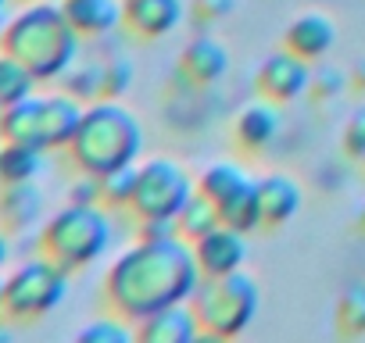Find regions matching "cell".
I'll use <instances>...</instances> for the list:
<instances>
[{"label": "cell", "mask_w": 365, "mask_h": 343, "mask_svg": "<svg viewBox=\"0 0 365 343\" xmlns=\"http://www.w3.org/2000/svg\"><path fill=\"white\" fill-rule=\"evenodd\" d=\"M36 86H40V79H36L19 58H11V54L0 51V107H11V104L33 97Z\"/></svg>", "instance_id": "22"}, {"label": "cell", "mask_w": 365, "mask_h": 343, "mask_svg": "<svg viewBox=\"0 0 365 343\" xmlns=\"http://www.w3.org/2000/svg\"><path fill=\"white\" fill-rule=\"evenodd\" d=\"M4 8H8V0H0V15H4Z\"/></svg>", "instance_id": "37"}, {"label": "cell", "mask_w": 365, "mask_h": 343, "mask_svg": "<svg viewBox=\"0 0 365 343\" xmlns=\"http://www.w3.org/2000/svg\"><path fill=\"white\" fill-rule=\"evenodd\" d=\"M129 339H136V329H129V318L115 311L79 329V343H129Z\"/></svg>", "instance_id": "27"}, {"label": "cell", "mask_w": 365, "mask_h": 343, "mask_svg": "<svg viewBox=\"0 0 365 343\" xmlns=\"http://www.w3.org/2000/svg\"><path fill=\"white\" fill-rule=\"evenodd\" d=\"M0 111H4V107H0Z\"/></svg>", "instance_id": "39"}, {"label": "cell", "mask_w": 365, "mask_h": 343, "mask_svg": "<svg viewBox=\"0 0 365 343\" xmlns=\"http://www.w3.org/2000/svg\"><path fill=\"white\" fill-rule=\"evenodd\" d=\"M340 143H344V154H347V157L365 161V107L351 111V118H347V125H344Z\"/></svg>", "instance_id": "29"}, {"label": "cell", "mask_w": 365, "mask_h": 343, "mask_svg": "<svg viewBox=\"0 0 365 343\" xmlns=\"http://www.w3.org/2000/svg\"><path fill=\"white\" fill-rule=\"evenodd\" d=\"M43 211V194L33 183H0V229L19 236L26 229H36Z\"/></svg>", "instance_id": "14"}, {"label": "cell", "mask_w": 365, "mask_h": 343, "mask_svg": "<svg viewBox=\"0 0 365 343\" xmlns=\"http://www.w3.org/2000/svg\"><path fill=\"white\" fill-rule=\"evenodd\" d=\"M194 190L197 186L182 164L168 157H150L136 168V190L129 201V215L136 222L140 218H175Z\"/></svg>", "instance_id": "8"}, {"label": "cell", "mask_w": 365, "mask_h": 343, "mask_svg": "<svg viewBox=\"0 0 365 343\" xmlns=\"http://www.w3.org/2000/svg\"><path fill=\"white\" fill-rule=\"evenodd\" d=\"M262 97H269L272 104H290L297 100L301 93H308V83H312V61H304L301 54L294 51H276L269 54L262 65H258V75H255Z\"/></svg>", "instance_id": "9"}, {"label": "cell", "mask_w": 365, "mask_h": 343, "mask_svg": "<svg viewBox=\"0 0 365 343\" xmlns=\"http://www.w3.org/2000/svg\"><path fill=\"white\" fill-rule=\"evenodd\" d=\"M43 168V150L0 139V183H33Z\"/></svg>", "instance_id": "20"}, {"label": "cell", "mask_w": 365, "mask_h": 343, "mask_svg": "<svg viewBox=\"0 0 365 343\" xmlns=\"http://www.w3.org/2000/svg\"><path fill=\"white\" fill-rule=\"evenodd\" d=\"M136 339L143 343H194L201 339V322L190 307V300L158 307L154 315L136 322Z\"/></svg>", "instance_id": "10"}, {"label": "cell", "mask_w": 365, "mask_h": 343, "mask_svg": "<svg viewBox=\"0 0 365 343\" xmlns=\"http://www.w3.org/2000/svg\"><path fill=\"white\" fill-rule=\"evenodd\" d=\"M136 233L140 240H168V236H179V226L175 218H140Z\"/></svg>", "instance_id": "32"}, {"label": "cell", "mask_w": 365, "mask_h": 343, "mask_svg": "<svg viewBox=\"0 0 365 343\" xmlns=\"http://www.w3.org/2000/svg\"><path fill=\"white\" fill-rule=\"evenodd\" d=\"M68 275L58 261L47 254L19 261L4 275V322H40L47 318L68 293Z\"/></svg>", "instance_id": "7"}, {"label": "cell", "mask_w": 365, "mask_h": 343, "mask_svg": "<svg viewBox=\"0 0 365 343\" xmlns=\"http://www.w3.org/2000/svg\"><path fill=\"white\" fill-rule=\"evenodd\" d=\"M336 325L347 336H365V283H351L336 300Z\"/></svg>", "instance_id": "26"}, {"label": "cell", "mask_w": 365, "mask_h": 343, "mask_svg": "<svg viewBox=\"0 0 365 343\" xmlns=\"http://www.w3.org/2000/svg\"><path fill=\"white\" fill-rule=\"evenodd\" d=\"M255 190H258V208H262V229L290 222L301 208V186L290 176H262L255 179Z\"/></svg>", "instance_id": "16"}, {"label": "cell", "mask_w": 365, "mask_h": 343, "mask_svg": "<svg viewBox=\"0 0 365 343\" xmlns=\"http://www.w3.org/2000/svg\"><path fill=\"white\" fill-rule=\"evenodd\" d=\"M175 226H179V236L182 240H190V243H197L205 233H212L215 226H222V215H219V204L208 197V194H201V190H194L190 197H187V204L179 208V215H175Z\"/></svg>", "instance_id": "19"}, {"label": "cell", "mask_w": 365, "mask_h": 343, "mask_svg": "<svg viewBox=\"0 0 365 343\" xmlns=\"http://www.w3.org/2000/svg\"><path fill=\"white\" fill-rule=\"evenodd\" d=\"M190 307L201 322L205 339H233L258 315V283L240 268L226 275H201Z\"/></svg>", "instance_id": "6"}, {"label": "cell", "mask_w": 365, "mask_h": 343, "mask_svg": "<svg viewBox=\"0 0 365 343\" xmlns=\"http://www.w3.org/2000/svg\"><path fill=\"white\" fill-rule=\"evenodd\" d=\"M61 8L83 40H97L122 26V0H61Z\"/></svg>", "instance_id": "17"}, {"label": "cell", "mask_w": 365, "mask_h": 343, "mask_svg": "<svg viewBox=\"0 0 365 343\" xmlns=\"http://www.w3.org/2000/svg\"><path fill=\"white\" fill-rule=\"evenodd\" d=\"M79 40L61 0H26V8L0 26V51L19 58L40 83L61 79L76 65Z\"/></svg>", "instance_id": "2"}, {"label": "cell", "mask_w": 365, "mask_h": 343, "mask_svg": "<svg viewBox=\"0 0 365 343\" xmlns=\"http://www.w3.org/2000/svg\"><path fill=\"white\" fill-rule=\"evenodd\" d=\"M344 83H347V79H344L336 68H312V83H308V90H312L315 100H333V97H340Z\"/></svg>", "instance_id": "30"}, {"label": "cell", "mask_w": 365, "mask_h": 343, "mask_svg": "<svg viewBox=\"0 0 365 343\" xmlns=\"http://www.w3.org/2000/svg\"><path fill=\"white\" fill-rule=\"evenodd\" d=\"M247 179H251V176H247L240 164H233V161H215V164H208V168L201 172L197 190L208 194L215 204H222V201H226L230 194H237Z\"/></svg>", "instance_id": "23"}, {"label": "cell", "mask_w": 365, "mask_h": 343, "mask_svg": "<svg viewBox=\"0 0 365 343\" xmlns=\"http://www.w3.org/2000/svg\"><path fill=\"white\" fill-rule=\"evenodd\" d=\"M101 75H104V65H93V61H76L65 75H61V90L72 93L76 100L83 104H93L101 100Z\"/></svg>", "instance_id": "24"}, {"label": "cell", "mask_w": 365, "mask_h": 343, "mask_svg": "<svg viewBox=\"0 0 365 343\" xmlns=\"http://www.w3.org/2000/svg\"><path fill=\"white\" fill-rule=\"evenodd\" d=\"M179 72L194 86H215L230 72V51L215 36H194L179 54Z\"/></svg>", "instance_id": "13"}, {"label": "cell", "mask_w": 365, "mask_h": 343, "mask_svg": "<svg viewBox=\"0 0 365 343\" xmlns=\"http://www.w3.org/2000/svg\"><path fill=\"white\" fill-rule=\"evenodd\" d=\"M233 8H237V0H197V15H201L205 22H219V19H226Z\"/></svg>", "instance_id": "33"}, {"label": "cell", "mask_w": 365, "mask_h": 343, "mask_svg": "<svg viewBox=\"0 0 365 343\" xmlns=\"http://www.w3.org/2000/svg\"><path fill=\"white\" fill-rule=\"evenodd\" d=\"M133 86V65L125 58H111L104 61V75H101V97L118 100L125 90Z\"/></svg>", "instance_id": "28"}, {"label": "cell", "mask_w": 365, "mask_h": 343, "mask_svg": "<svg viewBox=\"0 0 365 343\" xmlns=\"http://www.w3.org/2000/svg\"><path fill=\"white\" fill-rule=\"evenodd\" d=\"M8 261H11V233L0 229V272L8 268Z\"/></svg>", "instance_id": "34"}, {"label": "cell", "mask_w": 365, "mask_h": 343, "mask_svg": "<svg viewBox=\"0 0 365 343\" xmlns=\"http://www.w3.org/2000/svg\"><path fill=\"white\" fill-rule=\"evenodd\" d=\"M351 86H354V90H365V58L351 68Z\"/></svg>", "instance_id": "35"}, {"label": "cell", "mask_w": 365, "mask_h": 343, "mask_svg": "<svg viewBox=\"0 0 365 343\" xmlns=\"http://www.w3.org/2000/svg\"><path fill=\"white\" fill-rule=\"evenodd\" d=\"M115 229H111V215L104 204H65L61 211H54L40 233H36V250L47 254L51 261H58L65 272H79L86 265H93L97 258H104V250L111 247Z\"/></svg>", "instance_id": "4"}, {"label": "cell", "mask_w": 365, "mask_h": 343, "mask_svg": "<svg viewBox=\"0 0 365 343\" xmlns=\"http://www.w3.org/2000/svg\"><path fill=\"white\" fill-rule=\"evenodd\" d=\"M197 283L201 268L190 240H136L111 261L104 275V300L115 315L140 322L158 307L190 300Z\"/></svg>", "instance_id": "1"}, {"label": "cell", "mask_w": 365, "mask_h": 343, "mask_svg": "<svg viewBox=\"0 0 365 343\" xmlns=\"http://www.w3.org/2000/svg\"><path fill=\"white\" fill-rule=\"evenodd\" d=\"M143 147V129L129 107H122L111 97H101L83 107L79 129L68 139L65 154L76 164V172H90V176H104V172L136 164Z\"/></svg>", "instance_id": "3"}, {"label": "cell", "mask_w": 365, "mask_h": 343, "mask_svg": "<svg viewBox=\"0 0 365 343\" xmlns=\"http://www.w3.org/2000/svg\"><path fill=\"white\" fill-rule=\"evenodd\" d=\"M83 118V100L72 93H33L0 111V139L33 150H65Z\"/></svg>", "instance_id": "5"}, {"label": "cell", "mask_w": 365, "mask_h": 343, "mask_svg": "<svg viewBox=\"0 0 365 343\" xmlns=\"http://www.w3.org/2000/svg\"><path fill=\"white\" fill-rule=\"evenodd\" d=\"M219 215H222V226H230V229H240V233L262 229V208H258L255 179H247L237 194H230V197L219 204Z\"/></svg>", "instance_id": "21"}, {"label": "cell", "mask_w": 365, "mask_h": 343, "mask_svg": "<svg viewBox=\"0 0 365 343\" xmlns=\"http://www.w3.org/2000/svg\"><path fill=\"white\" fill-rule=\"evenodd\" d=\"M0 318H4V272H0Z\"/></svg>", "instance_id": "36"}, {"label": "cell", "mask_w": 365, "mask_h": 343, "mask_svg": "<svg viewBox=\"0 0 365 343\" xmlns=\"http://www.w3.org/2000/svg\"><path fill=\"white\" fill-rule=\"evenodd\" d=\"M72 204H101V176H90V172H79V176L68 183L65 194Z\"/></svg>", "instance_id": "31"}, {"label": "cell", "mask_w": 365, "mask_h": 343, "mask_svg": "<svg viewBox=\"0 0 365 343\" xmlns=\"http://www.w3.org/2000/svg\"><path fill=\"white\" fill-rule=\"evenodd\" d=\"M244 236L247 233L230 229V226H215L212 233H205L194 243L201 275H226V272L244 268V258H247V240Z\"/></svg>", "instance_id": "11"}, {"label": "cell", "mask_w": 365, "mask_h": 343, "mask_svg": "<svg viewBox=\"0 0 365 343\" xmlns=\"http://www.w3.org/2000/svg\"><path fill=\"white\" fill-rule=\"evenodd\" d=\"M361 226H365V208H361Z\"/></svg>", "instance_id": "38"}, {"label": "cell", "mask_w": 365, "mask_h": 343, "mask_svg": "<svg viewBox=\"0 0 365 343\" xmlns=\"http://www.w3.org/2000/svg\"><path fill=\"white\" fill-rule=\"evenodd\" d=\"M233 132H237L240 147L262 150V147H269V143L276 139V132H279V115H276V107H269V104H247V107L237 115Z\"/></svg>", "instance_id": "18"}, {"label": "cell", "mask_w": 365, "mask_h": 343, "mask_svg": "<svg viewBox=\"0 0 365 343\" xmlns=\"http://www.w3.org/2000/svg\"><path fill=\"white\" fill-rule=\"evenodd\" d=\"M333 40H336L333 19L322 15V11H304V15H297V19L287 26L283 47L294 51V54H301L304 61H315V58H322V54L333 47Z\"/></svg>", "instance_id": "15"}, {"label": "cell", "mask_w": 365, "mask_h": 343, "mask_svg": "<svg viewBox=\"0 0 365 343\" xmlns=\"http://www.w3.org/2000/svg\"><path fill=\"white\" fill-rule=\"evenodd\" d=\"M182 22V0H122V26L143 40L168 36Z\"/></svg>", "instance_id": "12"}, {"label": "cell", "mask_w": 365, "mask_h": 343, "mask_svg": "<svg viewBox=\"0 0 365 343\" xmlns=\"http://www.w3.org/2000/svg\"><path fill=\"white\" fill-rule=\"evenodd\" d=\"M133 190H136V164H125V168H115V172L101 176V204L111 211H118V208L129 211Z\"/></svg>", "instance_id": "25"}]
</instances>
